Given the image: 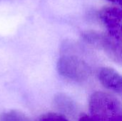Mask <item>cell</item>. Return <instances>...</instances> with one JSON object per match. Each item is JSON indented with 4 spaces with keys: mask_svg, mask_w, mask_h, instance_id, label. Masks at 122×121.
I'll use <instances>...</instances> for the list:
<instances>
[{
    "mask_svg": "<svg viewBox=\"0 0 122 121\" xmlns=\"http://www.w3.org/2000/svg\"><path fill=\"white\" fill-rule=\"evenodd\" d=\"M89 111L92 116L98 121H109L122 113V105L112 95L97 91L89 99Z\"/></svg>",
    "mask_w": 122,
    "mask_h": 121,
    "instance_id": "6da1fadb",
    "label": "cell"
},
{
    "mask_svg": "<svg viewBox=\"0 0 122 121\" xmlns=\"http://www.w3.org/2000/svg\"><path fill=\"white\" fill-rule=\"evenodd\" d=\"M59 73L75 82H84L92 75V68L82 58L74 55H62L57 63Z\"/></svg>",
    "mask_w": 122,
    "mask_h": 121,
    "instance_id": "7a4b0ae2",
    "label": "cell"
},
{
    "mask_svg": "<svg viewBox=\"0 0 122 121\" xmlns=\"http://www.w3.org/2000/svg\"><path fill=\"white\" fill-rule=\"evenodd\" d=\"M101 46L113 61L122 64V25L107 29L103 34Z\"/></svg>",
    "mask_w": 122,
    "mask_h": 121,
    "instance_id": "3957f363",
    "label": "cell"
},
{
    "mask_svg": "<svg viewBox=\"0 0 122 121\" xmlns=\"http://www.w3.org/2000/svg\"><path fill=\"white\" fill-rule=\"evenodd\" d=\"M98 77L100 83L106 88L122 94V75L114 68L109 67L101 68Z\"/></svg>",
    "mask_w": 122,
    "mask_h": 121,
    "instance_id": "277c9868",
    "label": "cell"
},
{
    "mask_svg": "<svg viewBox=\"0 0 122 121\" xmlns=\"http://www.w3.org/2000/svg\"><path fill=\"white\" fill-rule=\"evenodd\" d=\"M99 17L107 29L122 25V9L117 6H106L99 11Z\"/></svg>",
    "mask_w": 122,
    "mask_h": 121,
    "instance_id": "5b68a950",
    "label": "cell"
},
{
    "mask_svg": "<svg viewBox=\"0 0 122 121\" xmlns=\"http://www.w3.org/2000/svg\"><path fill=\"white\" fill-rule=\"evenodd\" d=\"M54 105L59 111L68 115H74L77 110L74 100L64 93H58L54 96Z\"/></svg>",
    "mask_w": 122,
    "mask_h": 121,
    "instance_id": "8992f818",
    "label": "cell"
},
{
    "mask_svg": "<svg viewBox=\"0 0 122 121\" xmlns=\"http://www.w3.org/2000/svg\"><path fill=\"white\" fill-rule=\"evenodd\" d=\"M0 121H29V120L24 113L11 110L1 114Z\"/></svg>",
    "mask_w": 122,
    "mask_h": 121,
    "instance_id": "52a82bcc",
    "label": "cell"
},
{
    "mask_svg": "<svg viewBox=\"0 0 122 121\" xmlns=\"http://www.w3.org/2000/svg\"><path fill=\"white\" fill-rule=\"evenodd\" d=\"M84 39L89 44L94 45H100L102 44L103 34L93 31H85L82 35Z\"/></svg>",
    "mask_w": 122,
    "mask_h": 121,
    "instance_id": "ba28073f",
    "label": "cell"
},
{
    "mask_svg": "<svg viewBox=\"0 0 122 121\" xmlns=\"http://www.w3.org/2000/svg\"><path fill=\"white\" fill-rule=\"evenodd\" d=\"M39 121H68L67 119L62 115L54 113H49L42 116Z\"/></svg>",
    "mask_w": 122,
    "mask_h": 121,
    "instance_id": "9c48e42d",
    "label": "cell"
},
{
    "mask_svg": "<svg viewBox=\"0 0 122 121\" xmlns=\"http://www.w3.org/2000/svg\"><path fill=\"white\" fill-rule=\"evenodd\" d=\"M79 121H98L97 120H96L94 117L92 116H89L87 115H84L83 116H81Z\"/></svg>",
    "mask_w": 122,
    "mask_h": 121,
    "instance_id": "30bf717a",
    "label": "cell"
},
{
    "mask_svg": "<svg viewBox=\"0 0 122 121\" xmlns=\"http://www.w3.org/2000/svg\"><path fill=\"white\" fill-rule=\"evenodd\" d=\"M109 121H122V113L114 117V118H112V120H110Z\"/></svg>",
    "mask_w": 122,
    "mask_h": 121,
    "instance_id": "8fae6325",
    "label": "cell"
},
{
    "mask_svg": "<svg viewBox=\"0 0 122 121\" xmlns=\"http://www.w3.org/2000/svg\"><path fill=\"white\" fill-rule=\"evenodd\" d=\"M110 1H112V2H119V0H109Z\"/></svg>",
    "mask_w": 122,
    "mask_h": 121,
    "instance_id": "7c38bea8",
    "label": "cell"
},
{
    "mask_svg": "<svg viewBox=\"0 0 122 121\" xmlns=\"http://www.w3.org/2000/svg\"><path fill=\"white\" fill-rule=\"evenodd\" d=\"M119 4L121 5V6H122V0H119Z\"/></svg>",
    "mask_w": 122,
    "mask_h": 121,
    "instance_id": "4fadbf2b",
    "label": "cell"
}]
</instances>
